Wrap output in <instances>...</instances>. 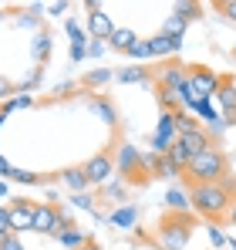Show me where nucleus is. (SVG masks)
<instances>
[{"label": "nucleus", "mask_w": 236, "mask_h": 250, "mask_svg": "<svg viewBox=\"0 0 236 250\" xmlns=\"http://www.w3.org/2000/svg\"><path fill=\"white\" fill-rule=\"evenodd\" d=\"M135 41H138V34H135V31H128V27H115V34L108 38V47L125 54V51H128V47H132Z\"/></svg>", "instance_id": "f3484780"}, {"label": "nucleus", "mask_w": 236, "mask_h": 250, "mask_svg": "<svg viewBox=\"0 0 236 250\" xmlns=\"http://www.w3.org/2000/svg\"><path fill=\"white\" fill-rule=\"evenodd\" d=\"M233 193L223 186V183H213V186H189V203H193V213H199L202 220L209 223H219L230 216V207H233Z\"/></svg>", "instance_id": "f257e3e1"}, {"label": "nucleus", "mask_w": 236, "mask_h": 250, "mask_svg": "<svg viewBox=\"0 0 236 250\" xmlns=\"http://www.w3.org/2000/svg\"><path fill=\"white\" fill-rule=\"evenodd\" d=\"M135 220H138V209L132 207V203H125L121 209H112V213H108V223H112V227H121V230H132Z\"/></svg>", "instance_id": "ddd939ff"}, {"label": "nucleus", "mask_w": 236, "mask_h": 250, "mask_svg": "<svg viewBox=\"0 0 236 250\" xmlns=\"http://www.w3.org/2000/svg\"><path fill=\"white\" fill-rule=\"evenodd\" d=\"M189 84H193V91H196L199 102H213V98L219 95L223 78H219L216 71H209L206 64H189Z\"/></svg>", "instance_id": "423d86ee"}, {"label": "nucleus", "mask_w": 236, "mask_h": 250, "mask_svg": "<svg viewBox=\"0 0 236 250\" xmlns=\"http://www.w3.org/2000/svg\"><path fill=\"white\" fill-rule=\"evenodd\" d=\"M0 250H24V244H20V237L14 233V237H7V240L0 244Z\"/></svg>", "instance_id": "f704fd0d"}, {"label": "nucleus", "mask_w": 236, "mask_h": 250, "mask_svg": "<svg viewBox=\"0 0 236 250\" xmlns=\"http://www.w3.org/2000/svg\"><path fill=\"white\" fill-rule=\"evenodd\" d=\"M71 203H75V207H78V209H95V200H91L88 193H78V196H75Z\"/></svg>", "instance_id": "473e14b6"}, {"label": "nucleus", "mask_w": 236, "mask_h": 250, "mask_svg": "<svg viewBox=\"0 0 236 250\" xmlns=\"http://www.w3.org/2000/svg\"><path fill=\"white\" fill-rule=\"evenodd\" d=\"M7 207H10V227H14V233H27V230H34L38 203H31V200H10Z\"/></svg>", "instance_id": "6e6552de"}, {"label": "nucleus", "mask_w": 236, "mask_h": 250, "mask_svg": "<svg viewBox=\"0 0 236 250\" xmlns=\"http://www.w3.org/2000/svg\"><path fill=\"white\" fill-rule=\"evenodd\" d=\"M84 176H88L91 186H108L112 176H115V156L112 152H95L84 163Z\"/></svg>", "instance_id": "0eeeda50"}, {"label": "nucleus", "mask_w": 236, "mask_h": 250, "mask_svg": "<svg viewBox=\"0 0 236 250\" xmlns=\"http://www.w3.org/2000/svg\"><path fill=\"white\" fill-rule=\"evenodd\" d=\"M0 237H14V227H10V207L0 203Z\"/></svg>", "instance_id": "bb28decb"}, {"label": "nucleus", "mask_w": 236, "mask_h": 250, "mask_svg": "<svg viewBox=\"0 0 236 250\" xmlns=\"http://www.w3.org/2000/svg\"><path fill=\"white\" fill-rule=\"evenodd\" d=\"M61 179H64V186H71L75 189V196L78 193H84L91 183H88V176H84V166H68L64 172H61Z\"/></svg>", "instance_id": "4468645a"}, {"label": "nucleus", "mask_w": 236, "mask_h": 250, "mask_svg": "<svg viewBox=\"0 0 236 250\" xmlns=\"http://www.w3.org/2000/svg\"><path fill=\"white\" fill-rule=\"evenodd\" d=\"M196 230V216L193 213H172L165 209L158 220V247L162 250H186Z\"/></svg>", "instance_id": "7ed1b4c3"}, {"label": "nucleus", "mask_w": 236, "mask_h": 250, "mask_svg": "<svg viewBox=\"0 0 236 250\" xmlns=\"http://www.w3.org/2000/svg\"><path fill=\"white\" fill-rule=\"evenodd\" d=\"M88 34H91V41H108V38L115 34V24H112V17H108L105 10H95V14H88Z\"/></svg>", "instance_id": "1a4fd4ad"}, {"label": "nucleus", "mask_w": 236, "mask_h": 250, "mask_svg": "<svg viewBox=\"0 0 236 250\" xmlns=\"http://www.w3.org/2000/svg\"><path fill=\"white\" fill-rule=\"evenodd\" d=\"M38 14H40V7H31V14L17 17V27H38Z\"/></svg>", "instance_id": "c756f323"}, {"label": "nucleus", "mask_w": 236, "mask_h": 250, "mask_svg": "<svg viewBox=\"0 0 236 250\" xmlns=\"http://www.w3.org/2000/svg\"><path fill=\"white\" fill-rule=\"evenodd\" d=\"M58 244H61V247H68V250H78V247H84V244H88V233L81 230L78 223H71V227L58 237Z\"/></svg>", "instance_id": "dca6fc26"}, {"label": "nucleus", "mask_w": 236, "mask_h": 250, "mask_svg": "<svg viewBox=\"0 0 236 250\" xmlns=\"http://www.w3.org/2000/svg\"><path fill=\"white\" fill-rule=\"evenodd\" d=\"M176 17H182L186 24H189V21H199V17H202V7H199V3H189V0H179V3H176Z\"/></svg>", "instance_id": "4be33fe9"}, {"label": "nucleus", "mask_w": 236, "mask_h": 250, "mask_svg": "<svg viewBox=\"0 0 236 250\" xmlns=\"http://www.w3.org/2000/svg\"><path fill=\"white\" fill-rule=\"evenodd\" d=\"M149 47H152V58H169V54H176L182 41H176V38H165L162 31H158L156 38H149Z\"/></svg>", "instance_id": "f8f14e48"}, {"label": "nucleus", "mask_w": 236, "mask_h": 250, "mask_svg": "<svg viewBox=\"0 0 236 250\" xmlns=\"http://www.w3.org/2000/svg\"><path fill=\"white\" fill-rule=\"evenodd\" d=\"M14 91H17L14 84L7 82V78H0V98H7V95H14ZM7 102H10V98H7Z\"/></svg>", "instance_id": "4c0bfd02"}, {"label": "nucleus", "mask_w": 236, "mask_h": 250, "mask_svg": "<svg viewBox=\"0 0 236 250\" xmlns=\"http://www.w3.org/2000/svg\"><path fill=\"white\" fill-rule=\"evenodd\" d=\"M176 128H179V135H189V132L202 128V122H199L196 115H189L186 108H179V112H176Z\"/></svg>", "instance_id": "6ab92c4d"}, {"label": "nucleus", "mask_w": 236, "mask_h": 250, "mask_svg": "<svg viewBox=\"0 0 236 250\" xmlns=\"http://www.w3.org/2000/svg\"><path fill=\"white\" fill-rule=\"evenodd\" d=\"M64 10H68V0H58V3H47V14H54V17H58V14H64Z\"/></svg>", "instance_id": "e433bc0d"}, {"label": "nucleus", "mask_w": 236, "mask_h": 250, "mask_svg": "<svg viewBox=\"0 0 236 250\" xmlns=\"http://www.w3.org/2000/svg\"><path fill=\"white\" fill-rule=\"evenodd\" d=\"M112 82V68H95L84 75V88H101V84Z\"/></svg>", "instance_id": "b1692460"}, {"label": "nucleus", "mask_w": 236, "mask_h": 250, "mask_svg": "<svg viewBox=\"0 0 236 250\" xmlns=\"http://www.w3.org/2000/svg\"><path fill=\"white\" fill-rule=\"evenodd\" d=\"M156 139H162L165 146H172L179 139V128H176V112H158V125H156Z\"/></svg>", "instance_id": "9d476101"}, {"label": "nucleus", "mask_w": 236, "mask_h": 250, "mask_svg": "<svg viewBox=\"0 0 236 250\" xmlns=\"http://www.w3.org/2000/svg\"><path fill=\"white\" fill-rule=\"evenodd\" d=\"M31 51H34V61H38V64H44V61L51 58V34H38Z\"/></svg>", "instance_id": "5701e85b"}, {"label": "nucleus", "mask_w": 236, "mask_h": 250, "mask_svg": "<svg viewBox=\"0 0 236 250\" xmlns=\"http://www.w3.org/2000/svg\"><path fill=\"white\" fill-rule=\"evenodd\" d=\"M156 88L165 91H176L179 102H182V91L189 88V64H179V61H165L156 71Z\"/></svg>", "instance_id": "39448f33"}, {"label": "nucleus", "mask_w": 236, "mask_h": 250, "mask_svg": "<svg viewBox=\"0 0 236 250\" xmlns=\"http://www.w3.org/2000/svg\"><path fill=\"white\" fill-rule=\"evenodd\" d=\"M165 209H172V213H189L193 203H189V196H186L182 189H169V193H165Z\"/></svg>", "instance_id": "a211bd4d"}, {"label": "nucleus", "mask_w": 236, "mask_h": 250, "mask_svg": "<svg viewBox=\"0 0 236 250\" xmlns=\"http://www.w3.org/2000/svg\"><path fill=\"white\" fill-rule=\"evenodd\" d=\"M209 244H213V247H226V244H230V237H226L216 223H209Z\"/></svg>", "instance_id": "cd10ccee"}, {"label": "nucleus", "mask_w": 236, "mask_h": 250, "mask_svg": "<svg viewBox=\"0 0 236 250\" xmlns=\"http://www.w3.org/2000/svg\"><path fill=\"white\" fill-rule=\"evenodd\" d=\"M91 112H95L105 125H112V128L118 125V112H115V105H112L108 98H91Z\"/></svg>", "instance_id": "2eb2a0df"}, {"label": "nucleus", "mask_w": 236, "mask_h": 250, "mask_svg": "<svg viewBox=\"0 0 236 250\" xmlns=\"http://www.w3.org/2000/svg\"><path fill=\"white\" fill-rule=\"evenodd\" d=\"M14 108H34V98L31 95H17L14 98Z\"/></svg>", "instance_id": "c9c22d12"}, {"label": "nucleus", "mask_w": 236, "mask_h": 250, "mask_svg": "<svg viewBox=\"0 0 236 250\" xmlns=\"http://www.w3.org/2000/svg\"><path fill=\"white\" fill-rule=\"evenodd\" d=\"M115 78L121 84H138V82H149V78H152V71H149V68H128V71H118Z\"/></svg>", "instance_id": "412c9836"}, {"label": "nucleus", "mask_w": 236, "mask_h": 250, "mask_svg": "<svg viewBox=\"0 0 236 250\" xmlns=\"http://www.w3.org/2000/svg\"><path fill=\"white\" fill-rule=\"evenodd\" d=\"M226 220H230V223L236 227V200H233V207H230V216H226Z\"/></svg>", "instance_id": "a19ab883"}, {"label": "nucleus", "mask_w": 236, "mask_h": 250, "mask_svg": "<svg viewBox=\"0 0 236 250\" xmlns=\"http://www.w3.org/2000/svg\"><path fill=\"white\" fill-rule=\"evenodd\" d=\"M230 247H233V250H236V240H230Z\"/></svg>", "instance_id": "37998d69"}, {"label": "nucleus", "mask_w": 236, "mask_h": 250, "mask_svg": "<svg viewBox=\"0 0 236 250\" xmlns=\"http://www.w3.org/2000/svg\"><path fill=\"white\" fill-rule=\"evenodd\" d=\"M216 10H219L226 21H233V24H236V0H219V3H216Z\"/></svg>", "instance_id": "c85d7f7f"}, {"label": "nucleus", "mask_w": 236, "mask_h": 250, "mask_svg": "<svg viewBox=\"0 0 236 250\" xmlns=\"http://www.w3.org/2000/svg\"><path fill=\"white\" fill-rule=\"evenodd\" d=\"M64 31H68L71 41H84V31L78 27V21H64Z\"/></svg>", "instance_id": "7c9ffc66"}, {"label": "nucleus", "mask_w": 236, "mask_h": 250, "mask_svg": "<svg viewBox=\"0 0 236 250\" xmlns=\"http://www.w3.org/2000/svg\"><path fill=\"white\" fill-rule=\"evenodd\" d=\"M233 54H236V44H233Z\"/></svg>", "instance_id": "c03bdc74"}, {"label": "nucleus", "mask_w": 236, "mask_h": 250, "mask_svg": "<svg viewBox=\"0 0 236 250\" xmlns=\"http://www.w3.org/2000/svg\"><path fill=\"white\" fill-rule=\"evenodd\" d=\"M14 183H20V186H40V183H47L40 172H31V169H14V176H10Z\"/></svg>", "instance_id": "393cba45"}, {"label": "nucleus", "mask_w": 236, "mask_h": 250, "mask_svg": "<svg viewBox=\"0 0 236 250\" xmlns=\"http://www.w3.org/2000/svg\"><path fill=\"white\" fill-rule=\"evenodd\" d=\"M81 58H88V44L84 41H71V61H81Z\"/></svg>", "instance_id": "2f4dec72"}, {"label": "nucleus", "mask_w": 236, "mask_h": 250, "mask_svg": "<svg viewBox=\"0 0 236 250\" xmlns=\"http://www.w3.org/2000/svg\"><path fill=\"white\" fill-rule=\"evenodd\" d=\"M125 54H128V58H138V61H142V58H152V47H149V38H138V41L132 44V47H128Z\"/></svg>", "instance_id": "a878e982"}, {"label": "nucleus", "mask_w": 236, "mask_h": 250, "mask_svg": "<svg viewBox=\"0 0 236 250\" xmlns=\"http://www.w3.org/2000/svg\"><path fill=\"white\" fill-rule=\"evenodd\" d=\"M0 200H7V179H0Z\"/></svg>", "instance_id": "79ce46f5"}, {"label": "nucleus", "mask_w": 236, "mask_h": 250, "mask_svg": "<svg viewBox=\"0 0 236 250\" xmlns=\"http://www.w3.org/2000/svg\"><path fill=\"white\" fill-rule=\"evenodd\" d=\"M226 176H230V159L216 146L206 149V152H199V156H193V163L186 169V183L189 186H213V183H223Z\"/></svg>", "instance_id": "f03ea898"}, {"label": "nucleus", "mask_w": 236, "mask_h": 250, "mask_svg": "<svg viewBox=\"0 0 236 250\" xmlns=\"http://www.w3.org/2000/svg\"><path fill=\"white\" fill-rule=\"evenodd\" d=\"M162 34H165V38L182 41V34H186V21H182V17H176V14H169V17H165V24H162Z\"/></svg>", "instance_id": "aec40b11"}, {"label": "nucleus", "mask_w": 236, "mask_h": 250, "mask_svg": "<svg viewBox=\"0 0 236 250\" xmlns=\"http://www.w3.org/2000/svg\"><path fill=\"white\" fill-rule=\"evenodd\" d=\"M0 176H3V179H10V176H14V166H10L3 156H0Z\"/></svg>", "instance_id": "58836bf2"}, {"label": "nucleus", "mask_w": 236, "mask_h": 250, "mask_svg": "<svg viewBox=\"0 0 236 250\" xmlns=\"http://www.w3.org/2000/svg\"><path fill=\"white\" fill-rule=\"evenodd\" d=\"M78 250H101V244H98L95 237H88V244H84V247H78Z\"/></svg>", "instance_id": "ea45409f"}, {"label": "nucleus", "mask_w": 236, "mask_h": 250, "mask_svg": "<svg viewBox=\"0 0 236 250\" xmlns=\"http://www.w3.org/2000/svg\"><path fill=\"white\" fill-rule=\"evenodd\" d=\"M105 47H108L105 41H91V44H88V58H101V54H105Z\"/></svg>", "instance_id": "72a5a7b5"}, {"label": "nucleus", "mask_w": 236, "mask_h": 250, "mask_svg": "<svg viewBox=\"0 0 236 250\" xmlns=\"http://www.w3.org/2000/svg\"><path fill=\"white\" fill-rule=\"evenodd\" d=\"M179 139H182V146L189 149V156H199V152L213 149V135H209L206 128H196V132H189V135H179Z\"/></svg>", "instance_id": "9b49d317"}, {"label": "nucleus", "mask_w": 236, "mask_h": 250, "mask_svg": "<svg viewBox=\"0 0 236 250\" xmlns=\"http://www.w3.org/2000/svg\"><path fill=\"white\" fill-rule=\"evenodd\" d=\"M115 172L125 179V183H145L149 172H145V163H142V152L132 146V142H121L115 152Z\"/></svg>", "instance_id": "20e7f679"}]
</instances>
